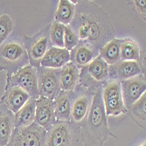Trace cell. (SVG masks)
I'll return each mask as SVG.
<instances>
[{
    "mask_svg": "<svg viewBox=\"0 0 146 146\" xmlns=\"http://www.w3.org/2000/svg\"><path fill=\"white\" fill-rule=\"evenodd\" d=\"M44 128L35 123L25 128H15L6 146H46Z\"/></svg>",
    "mask_w": 146,
    "mask_h": 146,
    "instance_id": "6da1fadb",
    "label": "cell"
},
{
    "mask_svg": "<svg viewBox=\"0 0 146 146\" xmlns=\"http://www.w3.org/2000/svg\"><path fill=\"white\" fill-rule=\"evenodd\" d=\"M102 97L107 115H118L126 112L119 82H112L106 86Z\"/></svg>",
    "mask_w": 146,
    "mask_h": 146,
    "instance_id": "7a4b0ae2",
    "label": "cell"
},
{
    "mask_svg": "<svg viewBox=\"0 0 146 146\" xmlns=\"http://www.w3.org/2000/svg\"><path fill=\"white\" fill-rule=\"evenodd\" d=\"M12 87H19L28 93L32 98H38V75L36 70L32 66L20 69L15 75L11 77Z\"/></svg>",
    "mask_w": 146,
    "mask_h": 146,
    "instance_id": "3957f363",
    "label": "cell"
},
{
    "mask_svg": "<svg viewBox=\"0 0 146 146\" xmlns=\"http://www.w3.org/2000/svg\"><path fill=\"white\" fill-rule=\"evenodd\" d=\"M121 92L124 106L127 108L134 104L145 93V79L142 75L122 81L120 83Z\"/></svg>",
    "mask_w": 146,
    "mask_h": 146,
    "instance_id": "277c9868",
    "label": "cell"
},
{
    "mask_svg": "<svg viewBox=\"0 0 146 146\" xmlns=\"http://www.w3.org/2000/svg\"><path fill=\"white\" fill-rule=\"evenodd\" d=\"M38 88L39 96L52 101L60 93V79L52 70H44L38 78Z\"/></svg>",
    "mask_w": 146,
    "mask_h": 146,
    "instance_id": "5b68a950",
    "label": "cell"
},
{
    "mask_svg": "<svg viewBox=\"0 0 146 146\" xmlns=\"http://www.w3.org/2000/svg\"><path fill=\"white\" fill-rule=\"evenodd\" d=\"M54 102L46 97H38L36 100L34 117L35 123L46 129L54 123Z\"/></svg>",
    "mask_w": 146,
    "mask_h": 146,
    "instance_id": "8992f818",
    "label": "cell"
},
{
    "mask_svg": "<svg viewBox=\"0 0 146 146\" xmlns=\"http://www.w3.org/2000/svg\"><path fill=\"white\" fill-rule=\"evenodd\" d=\"M70 52L65 48L52 46L46 51L40 65L46 68H60L69 63Z\"/></svg>",
    "mask_w": 146,
    "mask_h": 146,
    "instance_id": "52a82bcc",
    "label": "cell"
},
{
    "mask_svg": "<svg viewBox=\"0 0 146 146\" xmlns=\"http://www.w3.org/2000/svg\"><path fill=\"white\" fill-rule=\"evenodd\" d=\"M71 133L67 124L60 123L52 129L46 137V146H70Z\"/></svg>",
    "mask_w": 146,
    "mask_h": 146,
    "instance_id": "ba28073f",
    "label": "cell"
},
{
    "mask_svg": "<svg viewBox=\"0 0 146 146\" xmlns=\"http://www.w3.org/2000/svg\"><path fill=\"white\" fill-rule=\"evenodd\" d=\"M115 73L116 78L120 81H124L139 75L142 72L140 64L133 60H122L112 65L110 68Z\"/></svg>",
    "mask_w": 146,
    "mask_h": 146,
    "instance_id": "9c48e42d",
    "label": "cell"
},
{
    "mask_svg": "<svg viewBox=\"0 0 146 146\" xmlns=\"http://www.w3.org/2000/svg\"><path fill=\"white\" fill-rule=\"evenodd\" d=\"M36 100L30 98L23 107L15 114L14 125L15 128H25L34 123Z\"/></svg>",
    "mask_w": 146,
    "mask_h": 146,
    "instance_id": "30bf717a",
    "label": "cell"
},
{
    "mask_svg": "<svg viewBox=\"0 0 146 146\" xmlns=\"http://www.w3.org/2000/svg\"><path fill=\"white\" fill-rule=\"evenodd\" d=\"M25 58H26V52L20 44L16 42L8 43L0 50V60L7 63L21 62Z\"/></svg>",
    "mask_w": 146,
    "mask_h": 146,
    "instance_id": "8fae6325",
    "label": "cell"
},
{
    "mask_svg": "<svg viewBox=\"0 0 146 146\" xmlns=\"http://www.w3.org/2000/svg\"><path fill=\"white\" fill-rule=\"evenodd\" d=\"M79 79L78 68L74 63H68L62 68L60 76V88L64 91H71L76 87Z\"/></svg>",
    "mask_w": 146,
    "mask_h": 146,
    "instance_id": "7c38bea8",
    "label": "cell"
},
{
    "mask_svg": "<svg viewBox=\"0 0 146 146\" xmlns=\"http://www.w3.org/2000/svg\"><path fill=\"white\" fill-rule=\"evenodd\" d=\"M31 96L28 93L19 87H12L6 100V106L11 112L16 114Z\"/></svg>",
    "mask_w": 146,
    "mask_h": 146,
    "instance_id": "4fadbf2b",
    "label": "cell"
},
{
    "mask_svg": "<svg viewBox=\"0 0 146 146\" xmlns=\"http://www.w3.org/2000/svg\"><path fill=\"white\" fill-rule=\"evenodd\" d=\"M14 128V117L11 112H0V146H6L8 144Z\"/></svg>",
    "mask_w": 146,
    "mask_h": 146,
    "instance_id": "5bb4252c",
    "label": "cell"
},
{
    "mask_svg": "<svg viewBox=\"0 0 146 146\" xmlns=\"http://www.w3.org/2000/svg\"><path fill=\"white\" fill-rule=\"evenodd\" d=\"M55 119L61 122H67L71 116V104L67 93H60L54 102Z\"/></svg>",
    "mask_w": 146,
    "mask_h": 146,
    "instance_id": "9a60e30c",
    "label": "cell"
},
{
    "mask_svg": "<svg viewBox=\"0 0 146 146\" xmlns=\"http://www.w3.org/2000/svg\"><path fill=\"white\" fill-rule=\"evenodd\" d=\"M121 40L114 38L104 46L101 50V58L108 65H115L121 60Z\"/></svg>",
    "mask_w": 146,
    "mask_h": 146,
    "instance_id": "2e32d148",
    "label": "cell"
},
{
    "mask_svg": "<svg viewBox=\"0 0 146 146\" xmlns=\"http://www.w3.org/2000/svg\"><path fill=\"white\" fill-rule=\"evenodd\" d=\"M106 119L103 113V109H102V103L100 94H97L95 96L94 102L92 105V109L89 115V123L92 128L95 129H102L106 128Z\"/></svg>",
    "mask_w": 146,
    "mask_h": 146,
    "instance_id": "e0dca14e",
    "label": "cell"
},
{
    "mask_svg": "<svg viewBox=\"0 0 146 146\" xmlns=\"http://www.w3.org/2000/svg\"><path fill=\"white\" fill-rule=\"evenodd\" d=\"M75 6L68 0H60L55 13V22L63 25H68L74 19Z\"/></svg>",
    "mask_w": 146,
    "mask_h": 146,
    "instance_id": "ac0fdd59",
    "label": "cell"
},
{
    "mask_svg": "<svg viewBox=\"0 0 146 146\" xmlns=\"http://www.w3.org/2000/svg\"><path fill=\"white\" fill-rule=\"evenodd\" d=\"M121 60L138 61L140 59V49L138 44L131 38L122 40L120 46Z\"/></svg>",
    "mask_w": 146,
    "mask_h": 146,
    "instance_id": "d6986e66",
    "label": "cell"
},
{
    "mask_svg": "<svg viewBox=\"0 0 146 146\" xmlns=\"http://www.w3.org/2000/svg\"><path fill=\"white\" fill-rule=\"evenodd\" d=\"M88 71L96 81H102L109 75L110 68L109 65L101 58V56H99L88 64Z\"/></svg>",
    "mask_w": 146,
    "mask_h": 146,
    "instance_id": "ffe728a7",
    "label": "cell"
},
{
    "mask_svg": "<svg viewBox=\"0 0 146 146\" xmlns=\"http://www.w3.org/2000/svg\"><path fill=\"white\" fill-rule=\"evenodd\" d=\"M88 110V98L87 96L79 97L71 109V115L74 122H82L87 115Z\"/></svg>",
    "mask_w": 146,
    "mask_h": 146,
    "instance_id": "44dd1931",
    "label": "cell"
},
{
    "mask_svg": "<svg viewBox=\"0 0 146 146\" xmlns=\"http://www.w3.org/2000/svg\"><path fill=\"white\" fill-rule=\"evenodd\" d=\"M47 37L43 36L38 38L30 47V57L33 61H39L44 57L47 51Z\"/></svg>",
    "mask_w": 146,
    "mask_h": 146,
    "instance_id": "7402d4cb",
    "label": "cell"
},
{
    "mask_svg": "<svg viewBox=\"0 0 146 146\" xmlns=\"http://www.w3.org/2000/svg\"><path fill=\"white\" fill-rule=\"evenodd\" d=\"M93 56H94L93 51L86 46H78L75 50H74L73 54L75 63L80 66L89 64L93 60Z\"/></svg>",
    "mask_w": 146,
    "mask_h": 146,
    "instance_id": "603a6c76",
    "label": "cell"
},
{
    "mask_svg": "<svg viewBox=\"0 0 146 146\" xmlns=\"http://www.w3.org/2000/svg\"><path fill=\"white\" fill-rule=\"evenodd\" d=\"M64 30L65 25L55 21L52 24L50 29V38L52 43L55 47L64 48Z\"/></svg>",
    "mask_w": 146,
    "mask_h": 146,
    "instance_id": "cb8c5ba5",
    "label": "cell"
},
{
    "mask_svg": "<svg viewBox=\"0 0 146 146\" xmlns=\"http://www.w3.org/2000/svg\"><path fill=\"white\" fill-rule=\"evenodd\" d=\"M13 29V21L7 14L0 16V46L5 40Z\"/></svg>",
    "mask_w": 146,
    "mask_h": 146,
    "instance_id": "d4e9b609",
    "label": "cell"
},
{
    "mask_svg": "<svg viewBox=\"0 0 146 146\" xmlns=\"http://www.w3.org/2000/svg\"><path fill=\"white\" fill-rule=\"evenodd\" d=\"M145 102H146V95L144 93L134 104H132L130 106L132 110V113L143 123H145V113H146Z\"/></svg>",
    "mask_w": 146,
    "mask_h": 146,
    "instance_id": "484cf974",
    "label": "cell"
},
{
    "mask_svg": "<svg viewBox=\"0 0 146 146\" xmlns=\"http://www.w3.org/2000/svg\"><path fill=\"white\" fill-rule=\"evenodd\" d=\"M79 38L76 33L68 26H65L64 30V48L68 51L74 49L78 45Z\"/></svg>",
    "mask_w": 146,
    "mask_h": 146,
    "instance_id": "4316f807",
    "label": "cell"
},
{
    "mask_svg": "<svg viewBox=\"0 0 146 146\" xmlns=\"http://www.w3.org/2000/svg\"><path fill=\"white\" fill-rule=\"evenodd\" d=\"M135 5L137 8L138 11L141 13L143 16L145 17V6H146V1H145V0H136Z\"/></svg>",
    "mask_w": 146,
    "mask_h": 146,
    "instance_id": "83f0119b",
    "label": "cell"
},
{
    "mask_svg": "<svg viewBox=\"0 0 146 146\" xmlns=\"http://www.w3.org/2000/svg\"><path fill=\"white\" fill-rule=\"evenodd\" d=\"M141 146H146V145H145V143H144V144H143V145H141Z\"/></svg>",
    "mask_w": 146,
    "mask_h": 146,
    "instance_id": "f1b7e54d",
    "label": "cell"
}]
</instances>
